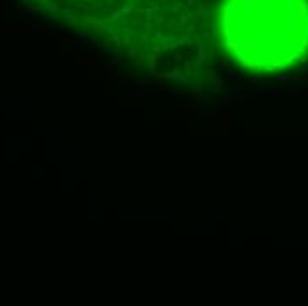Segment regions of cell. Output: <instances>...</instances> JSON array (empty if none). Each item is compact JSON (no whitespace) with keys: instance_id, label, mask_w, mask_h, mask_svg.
Returning <instances> with one entry per match:
<instances>
[{"instance_id":"obj_2","label":"cell","mask_w":308,"mask_h":306,"mask_svg":"<svg viewBox=\"0 0 308 306\" xmlns=\"http://www.w3.org/2000/svg\"><path fill=\"white\" fill-rule=\"evenodd\" d=\"M221 55L251 73H282L308 60V0H220Z\"/></svg>"},{"instance_id":"obj_1","label":"cell","mask_w":308,"mask_h":306,"mask_svg":"<svg viewBox=\"0 0 308 306\" xmlns=\"http://www.w3.org/2000/svg\"><path fill=\"white\" fill-rule=\"evenodd\" d=\"M126 64L186 89L212 85L218 62L207 0H32Z\"/></svg>"}]
</instances>
